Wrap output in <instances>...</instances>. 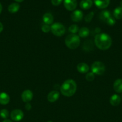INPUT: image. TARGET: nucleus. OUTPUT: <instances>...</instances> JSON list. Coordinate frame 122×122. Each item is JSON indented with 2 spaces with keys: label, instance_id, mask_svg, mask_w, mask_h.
<instances>
[{
  "label": "nucleus",
  "instance_id": "9d476101",
  "mask_svg": "<svg viewBox=\"0 0 122 122\" xmlns=\"http://www.w3.org/2000/svg\"><path fill=\"white\" fill-rule=\"evenodd\" d=\"M59 92L57 91H52L49 93L47 95V100L49 102H54L57 101L59 98Z\"/></svg>",
  "mask_w": 122,
  "mask_h": 122
},
{
  "label": "nucleus",
  "instance_id": "2f4dec72",
  "mask_svg": "<svg viewBox=\"0 0 122 122\" xmlns=\"http://www.w3.org/2000/svg\"><path fill=\"white\" fill-rule=\"evenodd\" d=\"M2 122H13L12 121H11L10 120H8V119H6L5 120H4Z\"/></svg>",
  "mask_w": 122,
  "mask_h": 122
},
{
  "label": "nucleus",
  "instance_id": "2eb2a0df",
  "mask_svg": "<svg viewBox=\"0 0 122 122\" xmlns=\"http://www.w3.org/2000/svg\"><path fill=\"white\" fill-rule=\"evenodd\" d=\"M113 88L115 91L117 93L122 92V79H118L115 81L113 85Z\"/></svg>",
  "mask_w": 122,
  "mask_h": 122
},
{
  "label": "nucleus",
  "instance_id": "e433bc0d",
  "mask_svg": "<svg viewBox=\"0 0 122 122\" xmlns=\"http://www.w3.org/2000/svg\"></svg>",
  "mask_w": 122,
  "mask_h": 122
},
{
  "label": "nucleus",
  "instance_id": "4be33fe9",
  "mask_svg": "<svg viewBox=\"0 0 122 122\" xmlns=\"http://www.w3.org/2000/svg\"><path fill=\"white\" fill-rule=\"evenodd\" d=\"M78 30L79 28L77 25H72L69 27V32H71L72 34H75L76 33L78 32Z\"/></svg>",
  "mask_w": 122,
  "mask_h": 122
},
{
  "label": "nucleus",
  "instance_id": "b1692460",
  "mask_svg": "<svg viewBox=\"0 0 122 122\" xmlns=\"http://www.w3.org/2000/svg\"><path fill=\"white\" fill-rule=\"evenodd\" d=\"M93 16H94V12L92 11L90 13H89V14H87V15L85 17V21L87 23H89L92 21V19H93Z\"/></svg>",
  "mask_w": 122,
  "mask_h": 122
},
{
  "label": "nucleus",
  "instance_id": "f704fd0d",
  "mask_svg": "<svg viewBox=\"0 0 122 122\" xmlns=\"http://www.w3.org/2000/svg\"><path fill=\"white\" fill-rule=\"evenodd\" d=\"M120 7H122V1H121L120 2Z\"/></svg>",
  "mask_w": 122,
  "mask_h": 122
},
{
  "label": "nucleus",
  "instance_id": "7c9ffc66",
  "mask_svg": "<svg viewBox=\"0 0 122 122\" xmlns=\"http://www.w3.org/2000/svg\"><path fill=\"white\" fill-rule=\"evenodd\" d=\"M3 29H4L3 25H2V24L0 22V33L3 30Z\"/></svg>",
  "mask_w": 122,
  "mask_h": 122
},
{
  "label": "nucleus",
  "instance_id": "20e7f679",
  "mask_svg": "<svg viewBox=\"0 0 122 122\" xmlns=\"http://www.w3.org/2000/svg\"><path fill=\"white\" fill-rule=\"evenodd\" d=\"M65 27L61 23H55L51 26V31L56 36H63L65 33Z\"/></svg>",
  "mask_w": 122,
  "mask_h": 122
},
{
  "label": "nucleus",
  "instance_id": "9b49d317",
  "mask_svg": "<svg viewBox=\"0 0 122 122\" xmlns=\"http://www.w3.org/2000/svg\"><path fill=\"white\" fill-rule=\"evenodd\" d=\"M110 0H94L95 5L100 9L106 8L110 4Z\"/></svg>",
  "mask_w": 122,
  "mask_h": 122
},
{
  "label": "nucleus",
  "instance_id": "aec40b11",
  "mask_svg": "<svg viewBox=\"0 0 122 122\" xmlns=\"http://www.w3.org/2000/svg\"><path fill=\"white\" fill-rule=\"evenodd\" d=\"M113 15L115 19H122V7H118L116 8L114 10Z\"/></svg>",
  "mask_w": 122,
  "mask_h": 122
},
{
  "label": "nucleus",
  "instance_id": "412c9836",
  "mask_svg": "<svg viewBox=\"0 0 122 122\" xmlns=\"http://www.w3.org/2000/svg\"><path fill=\"white\" fill-rule=\"evenodd\" d=\"M111 16V13L108 10L102 11L100 13V14H99V18H100V19L104 21H106V20Z\"/></svg>",
  "mask_w": 122,
  "mask_h": 122
},
{
  "label": "nucleus",
  "instance_id": "dca6fc26",
  "mask_svg": "<svg viewBox=\"0 0 122 122\" xmlns=\"http://www.w3.org/2000/svg\"><path fill=\"white\" fill-rule=\"evenodd\" d=\"M93 5V1L92 0H82L80 2V6L82 9L88 10L92 7Z\"/></svg>",
  "mask_w": 122,
  "mask_h": 122
},
{
  "label": "nucleus",
  "instance_id": "a878e982",
  "mask_svg": "<svg viewBox=\"0 0 122 122\" xmlns=\"http://www.w3.org/2000/svg\"><path fill=\"white\" fill-rule=\"evenodd\" d=\"M41 30L44 33H48V32H49L51 30V26H50L48 25H46V24H44L42 26Z\"/></svg>",
  "mask_w": 122,
  "mask_h": 122
},
{
  "label": "nucleus",
  "instance_id": "c85d7f7f",
  "mask_svg": "<svg viewBox=\"0 0 122 122\" xmlns=\"http://www.w3.org/2000/svg\"><path fill=\"white\" fill-rule=\"evenodd\" d=\"M62 0H51V2L53 5L57 6L59 5L62 2Z\"/></svg>",
  "mask_w": 122,
  "mask_h": 122
},
{
  "label": "nucleus",
  "instance_id": "f8f14e48",
  "mask_svg": "<svg viewBox=\"0 0 122 122\" xmlns=\"http://www.w3.org/2000/svg\"><path fill=\"white\" fill-rule=\"evenodd\" d=\"M77 69L78 72L81 73H86L89 70V66L86 63H80L78 64Z\"/></svg>",
  "mask_w": 122,
  "mask_h": 122
},
{
  "label": "nucleus",
  "instance_id": "393cba45",
  "mask_svg": "<svg viewBox=\"0 0 122 122\" xmlns=\"http://www.w3.org/2000/svg\"><path fill=\"white\" fill-rule=\"evenodd\" d=\"M86 79L89 82H92L94 79V74L92 72H88L86 76Z\"/></svg>",
  "mask_w": 122,
  "mask_h": 122
},
{
  "label": "nucleus",
  "instance_id": "c756f323",
  "mask_svg": "<svg viewBox=\"0 0 122 122\" xmlns=\"http://www.w3.org/2000/svg\"><path fill=\"white\" fill-rule=\"evenodd\" d=\"M25 109H26V110H30L31 109V108H32V106L31 105V104L28 102V103H26V104H25Z\"/></svg>",
  "mask_w": 122,
  "mask_h": 122
},
{
  "label": "nucleus",
  "instance_id": "f257e3e1",
  "mask_svg": "<svg viewBox=\"0 0 122 122\" xmlns=\"http://www.w3.org/2000/svg\"><path fill=\"white\" fill-rule=\"evenodd\" d=\"M94 44L98 48L101 50H106L112 45V39L106 33H98L94 37Z\"/></svg>",
  "mask_w": 122,
  "mask_h": 122
},
{
  "label": "nucleus",
  "instance_id": "bb28decb",
  "mask_svg": "<svg viewBox=\"0 0 122 122\" xmlns=\"http://www.w3.org/2000/svg\"><path fill=\"white\" fill-rule=\"evenodd\" d=\"M105 22H106V23H107V25H109V26H113V25H114L115 23H116V20H115L114 18L111 16L110 18H108V19L106 20Z\"/></svg>",
  "mask_w": 122,
  "mask_h": 122
},
{
  "label": "nucleus",
  "instance_id": "0eeeda50",
  "mask_svg": "<svg viewBox=\"0 0 122 122\" xmlns=\"http://www.w3.org/2000/svg\"><path fill=\"white\" fill-rule=\"evenodd\" d=\"M63 4L65 8L68 11L75 10L77 5L76 0H64Z\"/></svg>",
  "mask_w": 122,
  "mask_h": 122
},
{
  "label": "nucleus",
  "instance_id": "f03ea898",
  "mask_svg": "<svg viewBox=\"0 0 122 122\" xmlns=\"http://www.w3.org/2000/svg\"><path fill=\"white\" fill-rule=\"evenodd\" d=\"M77 91V84L73 79L65 81L61 86V92L63 96L72 97Z\"/></svg>",
  "mask_w": 122,
  "mask_h": 122
},
{
  "label": "nucleus",
  "instance_id": "1a4fd4ad",
  "mask_svg": "<svg viewBox=\"0 0 122 122\" xmlns=\"http://www.w3.org/2000/svg\"><path fill=\"white\" fill-rule=\"evenodd\" d=\"M83 18V13L81 11L75 10L72 13L71 15V19L74 22H79L81 21Z\"/></svg>",
  "mask_w": 122,
  "mask_h": 122
},
{
  "label": "nucleus",
  "instance_id": "423d86ee",
  "mask_svg": "<svg viewBox=\"0 0 122 122\" xmlns=\"http://www.w3.org/2000/svg\"><path fill=\"white\" fill-rule=\"evenodd\" d=\"M23 112L19 109H15L11 112L10 117L13 121L19 122L23 118Z\"/></svg>",
  "mask_w": 122,
  "mask_h": 122
},
{
  "label": "nucleus",
  "instance_id": "72a5a7b5",
  "mask_svg": "<svg viewBox=\"0 0 122 122\" xmlns=\"http://www.w3.org/2000/svg\"><path fill=\"white\" fill-rule=\"evenodd\" d=\"M14 1H16V2H22L23 0H14Z\"/></svg>",
  "mask_w": 122,
  "mask_h": 122
},
{
  "label": "nucleus",
  "instance_id": "6ab92c4d",
  "mask_svg": "<svg viewBox=\"0 0 122 122\" xmlns=\"http://www.w3.org/2000/svg\"><path fill=\"white\" fill-rule=\"evenodd\" d=\"M20 5L18 3H12L8 6V10L10 13H16L19 11Z\"/></svg>",
  "mask_w": 122,
  "mask_h": 122
},
{
  "label": "nucleus",
  "instance_id": "6e6552de",
  "mask_svg": "<svg viewBox=\"0 0 122 122\" xmlns=\"http://www.w3.org/2000/svg\"><path fill=\"white\" fill-rule=\"evenodd\" d=\"M22 100L23 102H30L33 98V93L29 89H26L22 92L21 95Z\"/></svg>",
  "mask_w": 122,
  "mask_h": 122
},
{
  "label": "nucleus",
  "instance_id": "f3484780",
  "mask_svg": "<svg viewBox=\"0 0 122 122\" xmlns=\"http://www.w3.org/2000/svg\"><path fill=\"white\" fill-rule=\"evenodd\" d=\"M10 102V97L7 93H0V104L2 105H7Z\"/></svg>",
  "mask_w": 122,
  "mask_h": 122
},
{
  "label": "nucleus",
  "instance_id": "39448f33",
  "mask_svg": "<svg viewBox=\"0 0 122 122\" xmlns=\"http://www.w3.org/2000/svg\"><path fill=\"white\" fill-rule=\"evenodd\" d=\"M91 70L94 75H102L105 71V66L102 62L95 61L91 66Z\"/></svg>",
  "mask_w": 122,
  "mask_h": 122
},
{
  "label": "nucleus",
  "instance_id": "cd10ccee",
  "mask_svg": "<svg viewBox=\"0 0 122 122\" xmlns=\"http://www.w3.org/2000/svg\"><path fill=\"white\" fill-rule=\"evenodd\" d=\"M91 44H92V42L90 41H88V44L89 45H87V42H84V44L83 45V48L84 50H86V51H90L91 50H92V48L89 47V45H90Z\"/></svg>",
  "mask_w": 122,
  "mask_h": 122
},
{
  "label": "nucleus",
  "instance_id": "c9c22d12",
  "mask_svg": "<svg viewBox=\"0 0 122 122\" xmlns=\"http://www.w3.org/2000/svg\"><path fill=\"white\" fill-rule=\"evenodd\" d=\"M51 122V121H49V122Z\"/></svg>",
  "mask_w": 122,
  "mask_h": 122
},
{
  "label": "nucleus",
  "instance_id": "a211bd4d",
  "mask_svg": "<svg viewBox=\"0 0 122 122\" xmlns=\"http://www.w3.org/2000/svg\"><path fill=\"white\" fill-rule=\"evenodd\" d=\"M89 33H90V31L87 27H81L80 29H79L78 36L79 37L84 38L88 36L89 35Z\"/></svg>",
  "mask_w": 122,
  "mask_h": 122
},
{
  "label": "nucleus",
  "instance_id": "4468645a",
  "mask_svg": "<svg viewBox=\"0 0 122 122\" xmlns=\"http://www.w3.org/2000/svg\"><path fill=\"white\" fill-rule=\"evenodd\" d=\"M110 102L113 106H118L121 102L120 97L117 94H114L110 98Z\"/></svg>",
  "mask_w": 122,
  "mask_h": 122
},
{
  "label": "nucleus",
  "instance_id": "5701e85b",
  "mask_svg": "<svg viewBox=\"0 0 122 122\" xmlns=\"http://www.w3.org/2000/svg\"><path fill=\"white\" fill-rule=\"evenodd\" d=\"M8 116H9V112L6 109H2L0 111V116L1 118L4 119H6L8 118Z\"/></svg>",
  "mask_w": 122,
  "mask_h": 122
},
{
  "label": "nucleus",
  "instance_id": "473e14b6",
  "mask_svg": "<svg viewBox=\"0 0 122 122\" xmlns=\"http://www.w3.org/2000/svg\"><path fill=\"white\" fill-rule=\"evenodd\" d=\"M2 5H1V4L0 3V14H1V11H2Z\"/></svg>",
  "mask_w": 122,
  "mask_h": 122
},
{
  "label": "nucleus",
  "instance_id": "ddd939ff",
  "mask_svg": "<svg viewBox=\"0 0 122 122\" xmlns=\"http://www.w3.org/2000/svg\"><path fill=\"white\" fill-rule=\"evenodd\" d=\"M43 20L44 21V24L50 25L53 23V16L51 14L49 13H45L43 16Z\"/></svg>",
  "mask_w": 122,
  "mask_h": 122
},
{
  "label": "nucleus",
  "instance_id": "7ed1b4c3",
  "mask_svg": "<svg viewBox=\"0 0 122 122\" xmlns=\"http://www.w3.org/2000/svg\"><path fill=\"white\" fill-rule=\"evenodd\" d=\"M65 45L67 47L71 50L77 48L80 44V38L76 34H70L66 38Z\"/></svg>",
  "mask_w": 122,
  "mask_h": 122
}]
</instances>
